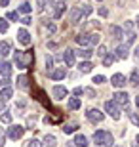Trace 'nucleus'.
Here are the masks:
<instances>
[{
  "label": "nucleus",
  "mask_w": 139,
  "mask_h": 147,
  "mask_svg": "<svg viewBox=\"0 0 139 147\" xmlns=\"http://www.w3.org/2000/svg\"><path fill=\"white\" fill-rule=\"evenodd\" d=\"M31 61H32V54L31 52H15V54H13V63H15L19 69H27V67H31Z\"/></svg>",
  "instance_id": "obj_1"
},
{
  "label": "nucleus",
  "mask_w": 139,
  "mask_h": 147,
  "mask_svg": "<svg viewBox=\"0 0 139 147\" xmlns=\"http://www.w3.org/2000/svg\"><path fill=\"white\" fill-rule=\"evenodd\" d=\"M93 143L95 145H111L112 143V134L109 130H97L93 132Z\"/></svg>",
  "instance_id": "obj_2"
},
{
  "label": "nucleus",
  "mask_w": 139,
  "mask_h": 147,
  "mask_svg": "<svg viewBox=\"0 0 139 147\" xmlns=\"http://www.w3.org/2000/svg\"><path fill=\"white\" fill-rule=\"evenodd\" d=\"M25 126H19V124H11L10 128H8V138L10 140H13V142H17V140H21L23 134H25Z\"/></svg>",
  "instance_id": "obj_3"
},
{
  "label": "nucleus",
  "mask_w": 139,
  "mask_h": 147,
  "mask_svg": "<svg viewBox=\"0 0 139 147\" xmlns=\"http://www.w3.org/2000/svg\"><path fill=\"white\" fill-rule=\"evenodd\" d=\"M105 111H107V113L111 115V117H112L114 120H118V119H120V107H118V105L114 103L112 99L105 101Z\"/></svg>",
  "instance_id": "obj_4"
},
{
  "label": "nucleus",
  "mask_w": 139,
  "mask_h": 147,
  "mask_svg": "<svg viewBox=\"0 0 139 147\" xmlns=\"http://www.w3.org/2000/svg\"><path fill=\"white\" fill-rule=\"evenodd\" d=\"M0 75L4 76V84L8 86V82H10V75H11V63H8L6 59H0Z\"/></svg>",
  "instance_id": "obj_5"
},
{
  "label": "nucleus",
  "mask_w": 139,
  "mask_h": 147,
  "mask_svg": "<svg viewBox=\"0 0 139 147\" xmlns=\"http://www.w3.org/2000/svg\"><path fill=\"white\" fill-rule=\"evenodd\" d=\"M112 101H114V103L116 105H122V107H128V103H130V96L126 92H116L114 94V96H112Z\"/></svg>",
  "instance_id": "obj_6"
},
{
  "label": "nucleus",
  "mask_w": 139,
  "mask_h": 147,
  "mask_svg": "<svg viewBox=\"0 0 139 147\" xmlns=\"http://www.w3.org/2000/svg\"><path fill=\"white\" fill-rule=\"evenodd\" d=\"M86 117H88V120H90V122H101V120L105 119V115H103L99 109H88Z\"/></svg>",
  "instance_id": "obj_7"
},
{
  "label": "nucleus",
  "mask_w": 139,
  "mask_h": 147,
  "mask_svg": "<svg viewBox=\"0 0 139 147\" xmlns=\"http://www.w3.org/2000/svg\"><path fill=\"white\" fill-rule=\"evenodd\" d=\"M52 94H54L55 99H65L67 96H69V90H67L65 86H61V84H57V86L52 88Z\"/></svg>",
  "instance_id": "obj_8"
},
{
  "label": "nucleus",
  "mask_w": 139,
  "mask_h": 147,
  "mask_svg": "<svg viewBox=\"0 0 139 147\" xmlns=\"http://www.w3.org/2000/svg\"><path fill=\"white\" fill-rule=\"evenodd\" d=\"M17 40H19V44H23V46H29V44H31V34H29L27 29H19V31H17Z\"/></svg>",
  "instance_id": "obj_9"
},
{
  "label": "nucleus",
  "mask_w": 139,
  "mask_h": 147,
  "mask_svg": "<svg viewBox=\"0 0 139 147\" xmlns=\"http://www.w3.org/2000/svg\"><path fill=\"white\" fill-rule=\"evenodd\" d=\"M111 84L114 88H122V86H126V76L122 75V73H116V75H112L111 76Z\"/></svg>",
  "instance_id": "obj_10"
},
{
  "label": "nucleus",
  "mask_w": 139,
  "mask_h": 147,
  "mask_svg": "<svg viewBox=\"0 0 139 147\" xmlns=\"http://www.w3.org/2000/svg\"><path fill=\"white\" fill-rule=\"evenodd\" d=\"M82 17H84V10H82L80 6H75L71 10V23H78Z\"/></svg>",
  "instance_id": "obj_11"
},
{
  "label": "nucleus",
  "mask_w": 139,
  "mask_h": 147,
  "mask_svg": "<svg viewBox=\"0 0 139 147\" xmlns=\"http://www.w3.org/2000/svg\"><path fill=\"white\" fill-rule=\"evenodd\" d=\"M65 76H67V69L65 67H57V69H54V71L50 73V78L52 80H63Z\"/></svg>",
  "instance_id": "obj_12"
},
{
  "label": "nucleus",
  "mask_w": 139,
  "mask_h": 147,
  "mask_svg": "<svg viewBox=\"0 0 139 147\" xmlns=\"http://www.w3.org/2000/svg\"><path fill=\"white\" fill-rule=\"evenodd\" d=\"M63 59H65V65L67 67H75V52L71 48H67L63 54Z\"/></svg>",
  "instance_id": "obj_13"
},
{
  "label": "nucleus",
  "mask_w": 139,
  "mask_h": 147,
  "mask_svg": "<svg viewBox=\"0 0 139 147\" xmlns=\"http://www.w3.org/2000/svg\"><path fill=\"white\" fill-rule=\"evenodd\" d=\"M10 54H11V44L8 40H0V55H2V59Z\"/></svg>",
  "instance_id": "obj_14"
},
{
  "label": "nucleus",
  "mask_w": 139,
  "mask_h": 147,
  "mask_svg": "<svg viewBox=\"0 0 139 147\" xmlns=\"http://www.w3.org/2000/svg\"><path fill=\"white\" fill-rule=\"evenodd\" d=\"M63 11H65V2H57L54 8V13H52V17L54 19H59V17L63 16Z\"/></svg>",
  "instance_id": "obj_15"
},
{
  "label": "nucleus",
  "mask_w": 139,
  "mask_h": 147,
  "mask_svg": "<svg viewBox=\"0 0 139 147\" xmlns=\"http://www.w3.org/2000/svg\"><path fill=\"white\" fill-rule=\"evenodd\" d=\"M11 96H13V90H11L10 84H8V86H4L2 90H0V98L4 99V101H8V99H10Z\"/></svg>",
  "instance_id": "obj_16"
},
{
  "label": "nucleus",
  "mask_w": 139,
  "mask_h": 147,
  "mask_svg": "<svg viewBox=\"0 0 139 147\" xmlns=\"http://www.w3.org/2000/svg\"><path fill=\"white\" fill-rule=\"evenodd\" d=\"M17 88H21V90H27L29 88V76L27 75H21V76H17Z\"/></svg>",
  "instance_id": "obj_17"
},
{
  "label": "nucleus",
  "mask_w": 139,
  "mask_h": 147,
  "mask_svg": "<svg viewBox=\"0 0 139 147\" xmlns=\"http://www.w3.org/2000/svg\"><path fill=\"white\" fill-rule=\"evenodd\" d=\"M116 57L118 59H126V57H128V46H126V44H120L116 48Z\"/></svg>",
  "instance_id": "obj_18"
},
{
  "label": "nucleus",
  "mask_w": 139,
  "mask_h": 147,
  "mask_svg": "<svg viewBox=\"0 0 139 147\" xmlns=\"http://www.w3.org/2000/svg\"><path fill=\"white\" fill-rule=\"evenodd\" d=\"M73 143H75L76 147H88V138L82 136V134H78V136L75 138V142H73Z\"/></svg>",
  "instance_id": "obj_19"
},
{
  "label": "nucleus",
  "mask_w": 139,
  "mask_h": 147,
  "mask_svg": "<svg viewBox=\"0 0 139 147\" xmlns=\"http://www.w3.org/2000/svg\"><path fill=\"white\" fill-rule=\"evenodd\" d=\"M44 145H46V147H55V145H57V138L52 136V134L44 136Z\"/></svg>",
  "instance_id": "obj_20"
},
{
  "label": "nucleus",
  "mask_w": 139,
  "mask_h": 147,
  "mask_svg": "<svg viewBox=\"0 0 139 147\" xmlns=\"http://www.w3.org/2000/svg\"><path fill=\"white\" fill-rule=\"evenodd\" d=\"M75 40H76V44H80V46H90V34H78Z\"/></svg>",
  "instance_id": "obj_21"
},
{
  "label": "nucleus",
  "mask_w": 139,
  "mask_h": 147,
  "mask_svg": "<svg viewBox=\"0 0 139 147\" xmlns=\"http://www.w3.org/2000/svg\"><path fill=\"white\" fill-rule=\"evenodd\" d=\"M91 69H93V65H91V61H82L80 63V67H78V71L80 73H91Z\"/></svg>",
  "instance_id": "obj_22"
},
{
  "label": "nucleus",
  "mask_w": 139,
  "mask_h": 147,
  "mask_svg": "<svg viewBox=\"0 0 139 147\" xmlns=\"http://www.w3.org/2000/svg\"><path fill=\"white\" fill-rule=\"evenodd\" d=\"M111 34H112V38H116V40H120V38L124 36L122 29H120V27H116V25H112V27H111Z\"/></svg>",
  "instance_id": "obj_23"
},
{
  "label": "nucleus",
  "mask_w": 139,
  "mask_h": 147,
  "mask_svg": "<svg viewBox=\"0 0 139 147\" xmlns=\"http://www.w3.org/2000/svg\"><path fill=\"white\" fill-rule=\"evenodd\" d=\"M80 105H82V101H80V98H71L69 99V109H80Z\"/></svg>",
  "instance_id": "obj_24"
},
{
  "label": "nucleus",
  "mask_w": 139,
  "mask_h": 147,
  "mask_svg": "<svg viewBox=\"0 0 139 147\" xmlns=\"http://www.w3.org/2000/svg\"><path fill=\"white\" fill-rule=\"evenodd\" d=\"M78 55H80V57H84V59L88 61L91 55H93V52H91V48H82V50H78Z\"/></svg>",
  "instance_id": "obj_25"
},
{
  "label": "nucleus",
  "mask_w": 139,
  "mask_h": 147,
  "mask_svg": "<svg viewBox=\"0 0 139 147\" xmlns=\"http://www.w3.org/2000/svg\"><path fill=\"white\" fill-rule=\"evenodd\" d=\"M130 82L134 84V86H139V69H134L132 75H130Z\"/></svg>",
  "instance_id": "obj_26"
},
{
  "label": "nucleus",
  "mask_w": 139,
  "mask_h": 147,
  "mask_svg": "<svg viewBox=\"0 0 139 147\" xmlns=\"http://www.w3.org/2000/svg\"><path fill=\"white\" fill-rule=\"evenodd\" d=\"M114 59H116V57H114L112 54H105V55H103V65H105V67H111L112 63H114Z\"/></svg>",
  "instance_id": "obj_27"
},
{
  "label": "nucleus",
  "mask_w": 139,
  "mask_h": 147,
  "mask_svg": "<svg viewBox=\"0 0 139 147\" xmlns=\"http://www.w3.org/2000/svg\"><path fill=\"white\" fill-rule=\"evenodd\" d=\"M17 11H19V13H25V16H29V13L32 11V8H31V4H29V2H23V4L19 6V10H17Z\"/></svg>",
  "instance_id": "obj_28"
},
{
  "label": "nucleus",
  "mask_w": 139,
  "mask_h": 147,
  "mask_svg": "<svg viewBox=\"0 0 139 147\" xmlns=\"http://www.w3.org/2000/svg\"><path fill=\"white\" fill-rule=\"evenodd\" d=\"M8 29H10V21L2 17V19H0V33H2V34H4V33H8Z\"/></svg>",
  "instance_id": "obj_29"
},
{
  "label": "nucleus",
  "mask_w": 139,
  "mask_h": 147,
  "mask_svg": "<svg viewBox=\"0 0 139 147\" xmlns=\"http://www.w3.org/2000/svg\"><path fill=\"white\" fill-rule=\"evenodd\" d=\"M99 40H101V34H99V33H91V34H90V46H95V44H99Z\"/></svg>",
  "instance_id": "obj_30"
},
{
  "label": "nucleus",
  "mask_w": 139,
  "mask_h": 147,
  "mask_svg": "<svg viewBox=\"0 0 139 147\" xmlns=\"http://www.w3.org/2000/svg\"><path fill=\"white\" fill-rule=\"evenodd\" d=\"M76 128H78V126H76L75 122H71V124L63 126V132H65V134H73V132H76Z\"/></svg>",
  "instance_id": "obj_31"
},
{
  "label": "nucleus",
  "mask_w": 139,
  "mask_h": 147,
  "mask_svg": "<svg viewBox=\"0 0 139 147\" xmlns=\"http://www.w3.org/2000/svg\"><path fill=\"white\" fill-rule=\"evenodd\" d=\"M0 120L6 122V124H10V122H11V113H10V111H4V115L0 117Z\"/></svg>",
  "instance_id": "obj_32"
},
{
  "label": "nucleus",
  "mask_w": 139,
  "mask_h": 147,
  "mask_svg": "<svg viewBox=\"0 0 139 147\" xmlns=\"http://www.w3.org/2000/svg\"><path fill=\"white\" fill-rule=\"evenodd\" d=\"M6 19H8V21H19V16H17L15 11H8V13H6Z\"/></svg>",
  "instance_id": "obj_33"
},
{
  "label": "nucleus",
  "mask_w": 139,
  "mask_h": 147,
  "mask_svg": "<svg viewBox=\"0 0 139 147\" xmlns=\"http://www.w3.org/2000/svg\"><path fill=\"white\" fill-rule=\"evenodd\" d=\"M105 80H107V78H105V76H103V75H95V76H93V80H91V82H93V84H103V82H105Z\"/></svg>",
  "instance_id": "obj_34"
},
{
  "label": "nucleus",
  "mask_w": 139,
  "mask_h": 147,
  "mask_svg": "<svg viewBox=\"0 0 139 147\" xmlns=\"http://www.w3.org/2000/svg\"><path fill=\"white\" fill-rule=\"evenodd\" d=\"M128 117H130V120L139 128V117H137V115H135V113H128Z\"/></svg>",
  "instance_id": "obj_35"
},
{
  "label": "nucleus",
  "mask_w": 139,
  "mask_h": 147,
  "mask_svg": "<svg viewBox=\"0 0 139 147\" xmlns=\"http://www.w3.org/2000/svg\"><path fill=\"white\" fill-rule=\"evenodd\" d=\"M34 124H36V117H29L27 119V128H32Z\"/></svg>",
  "instance_id": "obj_36"
},
{
  "label": "nucleus",
  "mask_w": 139,
  "mask_h": 147,
  "mask_svg": "<svg viewBox=\"0 0 139 147\" xmlns=\"http://www.w3.org/2000/svg\"><path fill=\"white\" fill-rule=\"evenodd\" d=\"M46 67H48V69L54 67V57H52V55H46Z\"/></svg>",
  "instance_id": "obj_37"
},
{
  "label": "nucleus",
  "mask_w": 139,
  "mask_h": 147,
  "mask_svg": "<svg viewBox=\"0 0 139 147\" xmlns=\"http://www.w3.org/2000/svg\"><path fill=\"white\" fill-rule=\"evenodd\" d=\"M97 55H99V57H103V55L107 54V48H105V46H99V48H97V52H95Z\"/></svg>",
  "instance_id": "obj_38"
},
{
  "label": "nucleus",
  "mask_w": 139,
  "mask_h": 147,
  "mask_svg": "<svg viewBox=\"0 0 139 147\" xmlns=\"http://www.w3.org/2000/svg\"><path fill=\"white\" fill-rule=\"evenodd\" d=\"M73 94H75L76 98H80L82 94H84V88H80V86H76V88H75V90H73Z\"/></svg>",
  "instance_id": "obj_39"
},
{
  "label": "nucleus",
  "mask_w": 139,
  "mask_h": 147,
  "mask_svg": "<svg viewBox=\"0 0 139 147\" xmlns=\"http://www.w3.org/2000/svg\"><path fill=\"white\" fill-rule=\"evenodd\" d=\"M27 147H42V143L38 142V140H31V142H29V145Z\"/></svg>",
  "instance_id": "obj_40"
},
{
  "label": "nucleus",
  "mask_w": 139,
  "mask_h": 147,
  "mask_svg": "<svg viewBox=\"0 0 139 147\" xmlns=\"http://www.w3.org/2000/svg\"><path fill=\"white\" fill-rule=\"evenodd\" d=\"M82 10H84V17H86V16H90V13H91V6L84 4V6H82Z\"/></svg>",
  "instance_id": "obj_41"
},
{
  "label": "nucleus",
  "mask_w": 139,
  "mask_h": 147,
  "mask_svg": "<svg viewBox=\"0 0 139 147\" xmlns=\"http://www.w3.org/2000/svg\"><path fill=\"white\" fill-rule=\"evenodd\" d=\"M84 94H88L90 98H95V92H93V88H86V90H84Z\"/></svg>",
  "instance_id": "obj_42"
},
{
  "label": "nucleus",
  "mask_w": 139,
  "mask_h": 147,
  "mask_svg": "<svg viewBox=\"0 0 139 147\" xmlns=\"http://www.w3.org/2000/svg\"><path fill=\"white\" fill-rule=\"evenodd\" d=\"M19 21H21L23 25H31V23H32V21H31V17H29V16H25L23 19H19Z\"/></svg>",
  "instance_id": "obj_43"
},
{
  "label": "nucleus",
  "mask_w": 139,
  "mask_h": 147,
  "mask_svg": "<svg viewBox=\"0 0 139 147\" xmlns=\"http://www.w3.org/2000/svg\"><path fill=\"white\" fill-rule=\"evenodd\" d=\"M99 16H101V17H107L109 16V10H107V8H99Z\"/></svg>",
  "instance_id": "obj_44"
},
{
  "label": "nucleus",
  "mask_w": 139,
  "mask_h": 147,
  "mask_svg": "<svg viewBox=\"0 0 139 147\" xmlns=\"http://www.w3.org/2000/svg\"><path fill=\"white\" fill-rule=\"evenodd\" d=\"M36 4H38L36 10H38V11H44V0H36Z\"/></svg>",
  "instance_id": "obj_45"
},
{
  "label": "nucleus",
  "mask_w": 139,
  "mask_h": 147,
  "mask_svg": "<svg viewBox=\"0 0 139 147\" xmlns=\"http://www.w3.org/2000/svg\"><path fill=\"white\" fill-rule=\"evenodd\" d=\"M4 142H6V136H4V130H0V147L4 145Z\"/></svg>",
  "instance_id": "obj_46"
},
{
  "label": "nucleus",
  "mask_w": 139,
  "mask_h": 147,
  "mask_svg": "<svg viewBox=\"0 0 139 147\" xmlns=\"http://www.w3.org/2000/svg\"><path fill=\"white\" fill-rule=\"evenodd\" d=\"M48 31H50L52 34L55 33V25H54V23H48Z\"/></svg>",
  "instance_id": "obj_47"
},
{
  "label": "nucleus",
  "mask_w": 139,
  "mask_h": 147,
  "mask_svg": "<svg viewBox=\"0 0 139 147\" xmlns=\"http://www.w3.org/2000/svg\"><path fill=\"white\" fill-rule=\"evenodd\" d=\"M132 27H134V25H132L130 21H126V25H124V29H126V31H132Z\"/></svg>",
  "instance_id": "obj_48"
},
{
  "label": "nucleus",
  "mask_w": 139,
  "mask_h": 147,
  "mask_svg": "<svg viewBox=\"0 0 139 147\" xmlns=\"http://www.w3.org/2000/svg\"><path fill=\"white\" fill-rule=\"evenodd\" d=\"M4 105H6V101L2 98H0V111H4Z\"/></svg>",
  "instance_id": "obj_49"
},
{
  "label": "nucleus",
  "mask_w": 139,
  "mask_h": 147,
  "mask_svg": "<svg viewBox=\"0 0 139 147\" xmlns=\"http://www.w3.org/2000/svg\"><path fill=\"white\" fill-rule=\"evenodd\" d=\"M10 4V0H0V6H8Z\"/></svg>",
  "instance_id": "obj_50"
},
{
  "label": "nucleus",
  "mask_w": 139,
  "mask_h": 147,
  "mask_svg": "<svg viewBox=\"0 0 139 147\" xmlns=\"http://www.w3.org/2000/svg\"><path fill=\"white\" fill-rule=\"evenodd\" d=\"M135 59L139 61V48H135Z\"/></svg>",
  "instance_id": "obj_51"
},
{
  "label": "nucleus",
  "mask_w": 139,
  "mask_h": 147,
  "mask_svg": "<svg viewBox=\"0 0 139 147\" xmlns=\"http://www.w3.org/2000/svg\"><path fill=\"white\" fill-rule=\"evenodd\" d=\"M135 105H137V109H139V96L135 98Z\"/></svg>",
  "instance_id": "obj_52"
},
{
  "label": "nucleus",
  "mask_w": 139,
  "mask_h": 147,
  "mask_svg": "<svg viewBox=\"0 0 139 147\" xmlns=\"http://www.w3.org/2000/svg\"><path fill=\"white\" fill-rule=\"evenodd\" d=\"M135 142H137V143H135V145L139 147V134H137V138H135Z\"/></svg>",
  "instance_id": "obj_53"
},
{
  "label": "nucleus",
  "mask_w": 139,
  "mask_h": 147,
  "mask_svg": "<svg viewBox=\"0 0 139 147\" xmlns=\"http://www.w3.org/2000/svg\"><path fill=\"white\" fill-rule=\"evenodd\" d=\"M135 21H137V27H139V16H137V19H135Z\"/></svg>",
  "instance_id": "obj_54"
},
{
  "label": "nucleus",
  "mask_w": 139,
  "mask_h": 147,
  "mask_svg": "<svg viewBox=\"0 0 139 147\" xmlns=\"http://www.w3.org/2000/svg\"><path fill=\"white\" fill-rule=\"evenodd\" d=\"M0 86H2V80H0Z\"/></svg>",
  "instance_id": "obj_55"
},
{
  "label": "nucleus",
  "mask_w": 139,
  "mask_h": 147,
  "mask_svg": "<svg viewBox=\"0 0 139 147\" xmlns=\"http://www.w3.org/2000/svg\"><path fill=\"white\" fill-rule=\"evenodd\" d=\"M116 147H122V145H116Z\"/></svg>",
  "instance_id": "obj_56"
},
{
  "label": "nucleus",
  "mask_w": 139,
  "mask_h": 147,
  "mask_svg": "<svg viewBox=\"0 0 139 147\" xmlns=\"http://www.w3.org/2000/svg\"><path fill=\"white\" fill-rule=\"evenodd\" d=\"M134 147H137V145H134Z\"/></svg>",
  "instance_id": "obj_57"
}]
</instances>
